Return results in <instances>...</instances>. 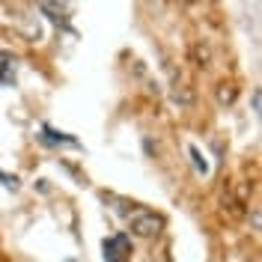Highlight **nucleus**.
I'll use <instances>...</instances> for the list:
<instances>
[{
    "instance_id": "obj_6",
    "label": "nucleus",
    "mask_w": 262,
    "mask_h": 262,
    "mask_svg": "<svg viewBox=\"0 0 262 262\" xmlns=\"http://www.w3.org/2000/svg\"><path fill=\"white\" fill-rule=\"evenodd\" d=\"M12 66H15V60H12L6 51H0V83L9 81V72H12Z\"/></svg>"
},
{
    "instance_id": "obj_8",
    "label": "nucleus",
    "mask_w": 262,
    "mask_h": 262,
    "mask_svg": "<svg viewBox=\"0 0 262 262\" xmlns=\"http://www.w3.org/2000/svg\"><path fill=\"white\" fill-rule=\"evenodd\" d=\"M217 98L221 101H232V90H217Z\"/></svg>"
},
{
    "instance_id": "obj_1",
    "label": "nucleus",
    "mask_w": 262,
    "mask_h": 262,
    "mask_svg": "<svg viewBox=\"0 0 262 262\" xmlns=\"http://www.w3.org/2000/svg\"><path fill=\"white\" fill-rule=\"evenodd\" d=\"M161 227H164V221L155 212H134L131 214V232L140 235V238H152V235H158Z\"/></svg>"
},
{
    "instance_id": "obj_7",
    "label": "nucleus",
    "mask_w": 262,
    "mask_h": 262,
    "mask_svg": "<svg viewBox=\"0 0 262 262\" xmlns=\"http://www.w3.org/2000/svg\"><path fill=\"white\" fill-rule=\"evenodd\" d=\"M0 179H3V185H6V188H12V191L18 188V179H15V176H3V173H0Z\"/></svg>"
},
{
    "instance_id": "obj_5",
    "label": "nucleus",
    "mask_w": 262,
    "mask_h": 262,
    "mask_svg": "<svg viewBox=\"0 0 262 262\" xmlns=\"http://www.w3.org/2000/svg\"><path fill=\"white\" fill-rule=\"evenodd\" d=\"M188 155L194 158V167H196V173H203V176H209V161H206V155H203V152H200V149H196L194 143L188 146Z\"/></svg>"
},
{
    "instance_id": "obj_9",
    "label": "nucleus",
    "mask_w": 262,
    "mask_h": 262,
    "mask_svg": "<svg viewBox=\"0 0 262 262\" xmlns=\"http://www.w3.org/2000/svg\"><path fill=\"white\" fill-rule=\"evenodd\" d=\"M259 104H262V96H259V90L253 93V111H259Z\"/></svg>"
},
{
    "instance_id": "obj_2",
    "label": "nucleus",
    "mask_w": 262,
    "mask_h": 262,
    "mask_svg": "<svg viewBox=\"0 0 262 262\" xmlns=\"http://www.w3.org/2000/svg\"><path fill=\"white\" fill-rule=\"evenodd\" d=\"M101 250H104V259L107 262H128V253H131V242L128 235H111L101 242Z\"/></svg>"
},
{
    "instance_id": "obj_4",
    "label": "nucleus",
    "mask_w": 262,
    "mask_h": 262,
    "mask_svg": "<svg viewBox=\"0 0 262 262\" xmlns=\"http://www.w3.org/2000/svg\"><path fill=\"white\" fill-rule=\"evenodd\" d=\"M42 140H48V143H63V146H78L75 137H69V134H63V131H54L51 125L42 128Z\"/></svg>"
},
{
    "instance_id": "obj_3",
    "label": "nucleus",
    "mask_w": 262,
    "mask_h": 262,
    "mask_svg": "<svg viewBox=\"0 0 262 262\" xmlns=\"http://www.w3.org/2000/svg\"><path fill=\"white\" fill-rule=\"evenodd\" d=\"M39 6L54 21H66V15H69V0H39Z\"/></svg>"
}]
</instances>
